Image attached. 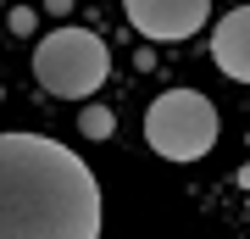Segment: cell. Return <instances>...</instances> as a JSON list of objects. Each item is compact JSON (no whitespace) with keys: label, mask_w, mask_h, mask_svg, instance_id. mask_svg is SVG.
<instances>
[{"label":"cell","mask_w":250,"mask_h":239,"mask_svg":"<svg viewBox=\"0 0 250 239\" xmlns=\"http://www.w3.org/2000/svg\"><path fill=\"white\" fill-rule=\"evenodd\" d=\"M0 239H100L89 161L45 133H0Z\"/></svg>","instance_id":"1"},{"label":"cell","mask_w":250,"mask_h":239,"mask_svg":"<svg viewBox=\"0 0 250 239\" xmlns=\"http://www.w3.org/2000/svg\"><path fill=\"white\" fill-rule=\"evenodd\" d=\"M106 72H111V50H106V39L89 34V28H50L45 39L34 44V78L45 95H62V100H83V95H95L100 84H106Z\"/></svg>","instance_id":"2"},{"label":"cell","mask_w":250,"mask_h":239,"mask_svg":"<svg viewBox=\"0 0 250 239\" xmlns=\"http://www.w3.org/2000/svg\"><path fill=\"white\" fill-rule=\"evenodd\" d=\"M217 133H223V117H217V106L200 89H167V95H156V106L145 111V145H150L161 161H200V156H211Z\"/></svg>","instance_id":"3"},{"label":"cell","mask_w":250,"mask_h":239,"mask_svg":"<svg viewBox=\"0 0 250 239\" xmlns=\"http://www.w3.org/2000/svg\"><path fill=\"white\" fill-rule=\"evenodd\" d=\"M123 11L145 39H189L211 17V0H123Z\"/></svg>","instance_id":"4"},{"label":"cell","mask_w":250,"mask_h":239,"mask_svg":"<svg viewBox=\"0 0 250 239\" xmlns=\"http://www.w3.org/2000/svg\"><path fill=\"white\" fill-rule=\"evenodd\" d=\"M211 62L233 84H250V6H233L211 34Z\"/></svg>","instance_id":"5"},{"label":"cell","mask_w":250,"mask_h":239,"mask_svg":"<svg viewBox=\"0 0 250 239\" xmlns=\"http://www.w3.org/2000/svg\"><path fill=\"white\" fill-rule=\"evenodd\" d=\"M78 128H83V139H111V128H117V117H111V106H83L78 111Z\"/></svg>","instance_id":"6"},{"label":"cell","mask_w":250,"mask_h":239,"mask_svg":"<svg viewBox=\"0 0 250 239\" xmlns=\"http://www.w3.org/2000/svg\"><path fill=\"white\" fill-rule=\"evenodd\" d=\"M6 22H11V34H28V28H34V11H28V6H17Z\"/></svg>","instance_id":"7"},{"label":"cell","mask_w":250,"mask_h":239,"mask_svg":"<svg viewBox=\"0 0 250 239\" xmlns=\"http://www.w3.org/2000/svg\"><path fill=\"white\" fill-rule=\"evenodd\" d=\"M45 11H56V17H67V11H72V0H45Z\"/></svg>","instance_id":"8"},{"label":"cell","mask_w":250,"mask_h":239,"mask_svg":"<svg viewBox=\"0 0 250 239\" xmlns=\"http://www.w3.org/2000/svg\"><path fill=\"white\" fill-rule=\"evenodd\" d=\"M245 184H250V173H245Z\"/></svg>","instance_id":"9"}]
</instances>
